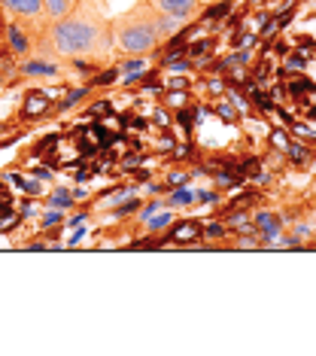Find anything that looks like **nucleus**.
<instances>
[{
  "label": "nucleus",
  "mask_w": 316,
  "mask_h": 356,
  "mask_svg": "<svg viewBox=\"0 0 316 356\" xmlns=\"http://www.w3.org/2000/svg\"><path fill=\"white\" fill-rule=\"evenodd\" d=\"M43 49L55 58H103L113 49L110 19L101 0H79L58 22H46L40 31Z\"/></svg>",
  "instance_id": "nucleus-1"
},
{
  "label": "nucleus",
  "mask_w": 316,
  "mask_h": 356,
  "mask_svg": "<svg viewBox=\"0 0 316 356\" xmlns=\"http://www.w3.org/2000/svg\"><path fill=\"white\" fill-rule=\"evenodd\" d=\"M189 19L180 15H161L152 10L146 0H137L128 13L110 19V37H113V49L131 58H143L152 55L161 43H167Z\"/></svg>",
  "instance_id": "nucleus-2"
},
{
  "label": "nucleus",
  "mask_w": 316,
  "mask_h": 356,
  "mask_svg": "<svg viewBox=\"0 0 316 356\" xmlns=\"http://www.w3.org/2000/svg\"><path fill=\"white\" fill-rule=\"evenodd\" d=\"M0 10L6 15H13L22 25H46V13H43V0H0Z\"/></svg>",
  "instance_id": "nucleus-3"
},
{
  "label": "nucleus",
  "mask_w": 316,
  "mask_h": 356,
  "mask_svg": "<svg viewBox=\"0 0 316 356\" xmlns=\"http://www.w3.org/2000/svg\"><path fill=\"white\" fill-rule=\"evenodd\" d=\"M156 13L161 15H180V19H192V15L201 13L204 0H146Z\"/></svg>",
  "instance_id": "nucleus-4"
},
{
  "label": "nucleus",
  "mask_w": 316,
  "mask_h": 356,
  "mask_svg": "<svg viewBox=\"0 0 316 356\" xmlns=\"http://www.w3.org/2000/svg\"><path fill=\"white\" fill-rule=\"evenodd\" d=\"M79 0H43V13H46V22H58L64 19L67 13H73Z\"/></svg>",
  "instance_id": "nucleus-5"
}]
</instances>
